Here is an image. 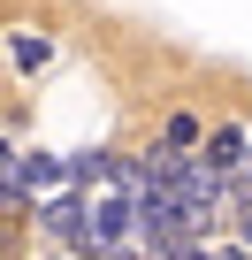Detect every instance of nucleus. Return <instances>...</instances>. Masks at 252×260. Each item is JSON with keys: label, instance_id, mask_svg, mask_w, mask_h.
Returning a JSON list of instances; mask_svg holds the SVG:
<instances>
[{"label": "nucleus", "instance_id": "1", "mask_svg": "<svg viewBox=\"0 0 252 260\" xmlns=\"http://www.w3.org/2000/svg\"><path fill=\"white\" fill-rule=\"evenodd\" d=\"M199 161H214L222 176H229L237 161H252V153H244V130H229V122H222V130H214V138H206V153H199Z\"/></svg>", "mask_w": 252, "mask_h": 260}, {"label": "nucleus", "instance_id": "2", "mask_svg": "<svg viewBox=\"0 0 252 260\" xmlns=\"http://www.w3.org/2000/svg\"><path fill=\"white\" fill-rule=\"evenodd\" d=\"M130 214H138V207H122V199H99V207H92V237H99V245H122Z\"/></svg>", "mask_w": 252, "mask_h": 260}, {"label": "nucleus", "instance_id": "3", "mask_svg": "<svg viewBox=\"0 0 252 260\" xmlns=\"http://www.w3.org/2000/svg\"><path fill=\"white\" fill-rule=\"evenodd\" d=\"M46 61H54L46 39H16V69H46Z\"/></svg>", "mask_w": 252, "mask_h": 260}, {"label": "nucleus", "instance_id": "4", "mask_svg": "<svg viewBox=\"0 0 252 260\" xmlns=\"http://www.w3.org/2000/svg\"><path fill=\"white\" fill-rule=\"evenodd\" d=\"M229 199H237V207H252V161H237V169H229Z\"/></svg>", "mask_w": 252, "mask_h": 260}, {"label": "nucleus", "instance_id": "5", "mask_svg": "<svg viewBox=\"0 0 252 260\" xmlns=\"http://www.w3.org/2000/svg\"><path fill=\"white\" fill-rule=\"evenodd\" d=\"M168 146H199V122L191 115H168Z\"/></svg>", "mask_w": 252, "mask_h": 260}, {"label": "nucleus", "instance_id": "6", "mask_svg": "<svg viewBox=\"0 0 252 260\" xmlns=\"http://www.w3.org/2000/svg\"><path fill=\"white\" fill-rule=\"evenodd\" d=\"M244 252H252V214H244Z\"/></svg>", "mask_w": 252, "mask_h": 260}]
</instances>
